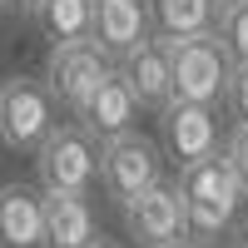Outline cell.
I'll use <instances>...</instances> for the list:
<instances>
[{"label": "cell", "instance_id": "cell-15", "mask_svg": "<svg viewBox=\"0 0 248 248\" xmlns=\"http://www.w3.org/2000/svg\"><path fill=\"white\" fill-rule=\"evenodd\" d=\"M35 25L45 30L50 45H75L94 35V5L90 0H45L35 10Z\"/></svg>", "mask_w": 248, "mask_h": 248}, {"label": "cell", "instance_id": "cell-6", "mask_svg": "<svg viewBox=\"0 0 248 248\" xmlns=\"http://www.w3.org/2000/svg\"><path fill=\"white\" fill-rule=\"evenodd\" d=\"M109 55L94 45V40H75V45H55L50 60H45V85L55 90V99H65V105L79 114L85 109V99L105 85L109 75Z\"/></svg>", "mask_w": 248, "mask_h": 248}, {"label": "cell", "instance_id": "cell-2", "mask_svg": "<svg viewBox=\"0 0 248 248\" xmlns=\"http://www.w3.org/2000/svg\"><path fill=\"white\" fill-rule=\"evenodd\" d=\"M35 174L45 194H90V184L99 179V139L85 124H55L35 149Z\"/></svg>", "mask_w": 248, "mask_h": 248}, {"label": "cell", "instance_id": "cell-13", "mask_svg": "<svg viewBox=\"0 0 248 248\" xmlns=\"http://www.w3.org/2000/svg\"><path fill=\"white\" fill-rule=\"evenodd\" d=\"M45 243L50 248L94 243V209L85 194H45Z\"/></svg>", "mask_w": 248, "mask_h": 248}, {"label": "cell", "instance_id": "cell-12", "mask_svg": "<svg viewBox=\"0 0 248 248\" xmlns=\"http://www.w3.org/2000/svg\"><path fill=\"white\" fill-rule=\"evenodd\" d=\"M94 5V45L105 55H129L139 40H149V5L144 0H90Z\"/></svg>", "mask_w": 248, "mask_h": 248}, {"label": "cell", "instance_id": "cell-3", "mask_svg": "<svg viewBox=\"0 0 248 248\" xmlns=\"http://www.w3.org/2000/svg\"><path fill=\"white\" fill-rule=\"evenodd\" d=\"M55 90L45 79H30V75H10L0 85V144L15 154L40 149L55 129Z\"/></svg>", "mask_w": 248, "mask_h": 248}, {"label": "cell", "instance_id": "cell-18", "mask_svg": "<svg viewBox=\"0 0 248 248\" xmlns=\"http://www.w3.org/2000/svg\"><path fill=\"white\" fill-rule=\"evenodd\" d=\"M223 154H229V164L238 169L243 189H248V124H233V134H229V144H223Z\"/></svg>", "mask_w": 248, "mask_h": 248}, {"label": "cell", "instance_id": "cell-5", "mask_svg": "<svg viewBox=\"0 0 248 248\" xmlns=\"http://www.w3.org/2000/svg\"><path fill=\"white\" fill-rule=\"evenodd\" d=\"M159 169H164L159 144L144 139V134H134V129L99 144V184H105L109 199H119V203H129L139 189L159 184Z\"/></svg>", "mask_w": 248, "mask_h": 248}, {"label": "cell", "instance_id": "cell-20", "mask_svg": "<svg viewBox=\"0 0 248 248\" xmlns=\"http://www.w3.org/2000/svg\"><path fill=\"white\" fill-rule=\"evenodd\" d=\"M159 248H199V243H189V238H179V243H159Z\"/></svg>", "mask_w": 248, "mask_h": 248}, {"label": "cell", "instance_id": "cell-23", "mask_svg": "<svg viewBox=\"0 0 248 248\" xmlns=\"http://www.w3.org/2000/svg\"><path fill=\"white\" fill-rule=\"evenodd\" d=\"M0 10H5V0H0Z\"/></svg>", "mask_w": 248, "mask_h": 248}, {"label": "cell", "instance_id": "cell-8", "mask_svg": "<svg viewBox=\"0 0 248 248\" xmlns=\"http://www.w3.org/2000/svg\"><path fill=\"white\" fill-rule=\"evenodd\" d=\"M159 134H164V149L179 164H194V159H209L218 154V119L209 105H189V99H169L159 109Z\"/></svg>", "mask_w": 248, "mask_h": 248}, {"label": "cell", "instance_id": "cell-14", "mask_svg": "<svg viewBox=\"0 0 248 248\" xmlns=\"http://www.w3.org/2000/svg\"><path fill=\"white\" fill-rule=\"evenodd\" d=\"M218 20V0H149V25L169 40L209 35Z\"/></svg>", "mask_w": 248, "mask_h": 248}, {"label": "cell", "instance_id": "cell-10", "mask_svg": "<svg viewBox=\"0 0 248 248\" xmlns=\"http://www.w3.org/2000/svg\"><path fill=\"white\" fill-rule=\"evenodd\" d=\"M134 114H139V94L129 90V79H124L119 65H114V70L105 75V85L85 99V109H79L75 119L105 144V139H114V134H129V129H134Z\"/></svg>", "mask_w": 248, "mask_h": 248}, {"label": "cell", "instance_id": "cell-4", "mask_svg": "<svg viewBox=\"0 0 248 248\" xmlns=\"http://www.w3.org/2000/svg\"><path fill=\"white\" fill-rule=\"evenodd\" d=\"M174 50V99H189V105H214L229 90V55H223L218 35H184V40H169Z\"/></svg>", "mask_w": 248, "mask_h": 248}, {"label": "cell", "instance_id": "cell-17", "mask_svg": "<svg viewBox=\"0 0 248 248\" xmlns=\"http://www.w3.org/2000/svg\"><path fill=\"white\" fill-rule=\"evenodd\" d=\"M223 105H229V114L238 124H248V65H233L229 90H223Z\"/></svg>", "mask_w": 248, "mask_h": 248}, {"label": "cell", "instance_id": "cell-16", "mask_svg": "<svg viewBox=\"0 0 248 248\" xmlns=\"http://www.w3.org/2000/svg\"><path fill=\"white\" fill-rule=\"evenodd\" d=\"M214 35H218L223 55H229V65H248V0H223Z\"/></svg>", "mask_w": 248, "mask_h": 248}, {"label": "cell", "instance_id": "cell-9", "mask_svg": "<svg viewBox=\"0 0 248 248\" xmlns=\"http://www.w3.org/2000/svg\"><path fill=\"white\" fill-rule=\"evenodd\" d=\"M119 75L129 79L139 105L164 109L174 99V50H169V35H149V40H139L129 55H119Z\"/></svg>", "mask_w": 248, "mask_h": 248}, {"label": "cell", "instance_id": "cell-21", "mask_svg": "<svg viewBox=\"0 0 248 248\" xmlns=\"http://www.w3.org/2000/svg\"><path fill=\"white\" fill-rule=\"evenodd\" d=\"M90 248H119V243H114V238H94Z\"/></svg>", "mask_w": 248, "mask_h": 248}, {"label": "cell", "instance_id": "cell-19", "mask_svg": "<svg viewBox=\"0 0 248 248\" xmlns=\"http://www.w3.org/2000/svg\"><path fill=\"white\" fill-rule=\"evenodd\" d=\"M5 5H15V10H20V15H35V10H40V5H45V0H5Z\"/></svg>", "mask_w": 248, "mask_h": 248}, {"label": "cell", "instance_id": "cell-22", "mask_svg": "<svg viewBox=\"0 0 248 248\" xmlns=\"http://www.w3.org/2000/svg\"><path fill=\"white\" fill-rule=\"evenodd\" d=\"M233 248H248V233H243V238H238V243H233Z\"/></svg>", "mask_w": 248, "mask_h": 248}, {"label": "cell", "instance_id": "cell-1", "mask_svg": "<svg viewBox=\"0 0 248 248\" xmlns=\"http://www.w3.org/2000/svg\"><path fill=\"white\" fill-rule=\"evenodd\" d=\"M174 184H179V194H184V238L199 243V248L218 243V233L238 218L243 199H248L243 179H238V169L229 164L223 149L209 154V159L184 164Z\"/></svg>", "mask_w": 248, "mask_h": 248}, {"label": "cell", "instance_id": "cell-24", "mask_svg": "<svg viewBox=\"0 0 248 248\" xmlns=\"http://www.w3.org/2000/svg\"><path fill=\"white\" fill-rule=\"evenodd\" d=\"M218 5H223V0H218Z\"/></svg>", "mask_w": 248, "mask_h": 248}, {"label": "cell", "instance_id": "cell-7", "mask_svg": "<svg viewBox=\"0 0 248 248\" xmlns=\"http://www.w3.org/2000/svg\"><path fill=\"white\" fill-rule=\"evenodd\" d=\"M124 223H129V238H139L144 248L159 243H179L184 238V194L179 184H149L124 203Z\"/></svg>", "mask_w": 248, "mask_h": 248}, {"label": "cell", "instance_id": "cell-11", "mask_svg": "<svg viewBox=\"0 0 248 248\" xmlns=\"http://www.w3.org/2000/svg\"><path fill=\"white\" fill-rule=\"evenodd\" d=\"M45 243V189L0 184V248H40Z\"/></svg>", "mask_w": 248, "mask_h": 248}]
</instances>
